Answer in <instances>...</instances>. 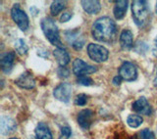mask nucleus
Returning <instances> with one entry per match:
<instances>
[{"instance_id":"nucleus-1","label":"nucleus","mask_w":157,"mask_h":139,"mask_svg":"<svg viewBox=\"0 0 157 139\" xmlns=\"http://www.w3.org/2000/svg\"><path fill=\"white\" fill-rule=\"evenodd\" d=\"M91 34L97 41L112 43L115 41L117 36V26L109 17H101L93 23Z\"/></svg>"},{"instance_id":"nucleus-2","label":"nucleus","mask_w":157,"mask_h":139,"mask_svg":"<svg viewBox=\"0 0 157 139\" xmlns=\"http://www.w3.org/2000/svg\"><path fill=\"white\" fill-rule=\"evenodd\" d=\"M40 26L42 28V32L45 37L49 40L52 45L57 46V48H64L62 45L60 36H59V29L56 26L55 22L51 18L45 17L41 20Z\"/></svg>"},{"instance_id":"nucleus-3","label":"nucleus","mask_w":157,"mask_h":139,"mask_svg":"<svg viewBox=\"0 0 157 139\" xmlns=\"http://www.w3.org/2000/svg\"><path fill=\"white\" fill-rule=\"evenodd\" d=\"M132 19L139 27H144L148 21L149 9L146 1L142 0H135L132 3Z\"/></svg>"},{"instance_id":"nucleus-4","label":"nucleus","mask_w":157,"mask_h":139,"mask_svg":"<svg viewBox=\"0 0 157 139\" xmlns=\"http://www.w3.org/2000/svg\"><path fill=\"white\" fill-rule=\"evenodd\" d=\"M87 54L91 60L96 63H102L105 62L108 59L109 51L104 46L99 45V44L90 43L87 46Z\"/></svg>"},{"instance_id":"nucleus-5","label":"nucleus","mask_w":157,"mask_h":139,"mask_svg":"<svg viewBox=\"0 0 157 139\" xmlns=\"http://www.w3.org/2000/svg\"><path fill=\"white\" fill-rule=\"evenodd\" d=\"M11 16L13 21L18 24L21 31H27L29 28V18L25 11L20 8L19 4H15L11 9Z\"/></svg>"},{"instance_id":"nucleus-6","label":"nucleus","mask_w":157,"mask_h":139,"mask_svg":"<svg viewBox=\"0 0 157 139\" xmlns=\"http://www.w3.org/2000/svg\"><path fill=\"white\" fill-rule=\"evenodd\" d=\"M72 95V86L70 83L63 82L60 83L59 85L53 90V96L55 97L57 100L68 103L71 99Z\"/></svg>"},{"instance_id":"nucleus-7","label":"nucleus","mask_w":157,"mask_h":139,"mask_svg":"<svg viewBox=\"0 0 157 139\" xmlns=\"http://www.w3.org/2000/svg\"><path fill=\"white\" fill-rule=\"evenodd\" d=\"M119 76L127 81H134L137 77L136 68L131 62H124L119 69Z\"/></svg>"},{"instance_id":"nucleus-8","label":"nucleus","mask_w":157,"mask_h":139,"mask_svg":"<svg viewBox=\"0 0 157 139\" xmlns=\"http://www.w3.org/2000/svg\"><path fill=\"white\" fill-rule=\"evenodd\" d=\"M73 72L78 77L86 76V74H90L96 72V68L90 66L83 62L82 59L77 58L75 61L73 62Z\"/></svg>"},{"instance_id":"nucleus-9","label":"nucleus","mask_w":157,"mask_h":139,"mask_svg":"<svg viewBox=\"0 0 157 139\" xmlns=\"http://www.w3.org/2000/svg\"><path fill=\"white\" fill-rule=\"evenodd\" d=\"M15 83L19 87L24 89H33L36 86V79H34L32 73L25 72L15 81Z\"/></svg>"},{"instance_id":"nucleus-10","label":"nucleus","mask_w":157,"mask_h":139,"mask_svg":"<svg viewBox=\"0 0 157 139\" xmlns=\"http://www.w3.org/2000/svg\"><path fill=\"white\" fill-rule=\"evenodd\" d=\"M93 116H94V113L90 109L82 110L78 115V123L83 130H88L92 123Z\"/></svg>"},{"instance_id":"nucleus-11","label":"nucleus","mask_w":157,"mask_h":139,"mask_svg":"<svg viewBox=\"0 0 157 139\" xmlns=\"http://www.w3.org/2000/svg\"><path fill=\"white\" fill-rule=\"evenodd\" d=\"M132 110L145 116H149L151 114V108L145 97H140L137 100H136L132 104Z\"/></svg>"},{"instance_id":"nucleus-12","label":"nucleus","mask_w":157,"mask_h":139,"mask_svg":"<svg viewBox=\"0 0 157 139\" xmlns=\"http://www.w3.org/2000/svg\"><path fill=\"white\" fill-rule=\"evenodd\" d=\"M17 127V123L12 118L2 117L0 120V131L3 135H8L15 131Z\"/></svg>"},{"instance_id":"nucleus-13","label":"nucleus","mask_w":157,"mask_h":139,"mask_svg":"<svg viewBox=\"0 0 157 139\" xmlns=\"http://www.w3.org/2000/svg\"><path fill=\"white\" fill-rule=\"evenodd\" d=\"M81 4H82L83 10L90 15L98 14L101 10L100 2L97 1V0H82Z\"/></svg>"},{"instance_id":"nucleus-14","label":"nucleus","mask_w":157,"mask_h":139,"mask_svg":"<svg viewBox=\"0 0 157 139\" xmlns=\"http://www.w3.org/2000/svg\"><path fill=\"white\" fill-rule=\"evenodd\" d=\"M15 58H16V54L12 51H10L2 56L1 61H0V66H1V69L4 73H9L12 70Z\"/></svg>"},{"instance_id":"nucleus-15","label":"nucleus","mask_w":157,"mask_h":139,"mask_svg":"<svg viewBox=\"0 0 157 139\" xmlns=\"http://www.w3.org/2000/svg\"><path fill=\"white\" fill-rule=\"evenodd\" d=\"M134 36L129 29H124L120 34V45L124 50H129L134 45Z\"/></svg>"},{"instance_id":"nucleus-16","label":"nucleus","mask_w":157,"mask_h":139,"mask_svg":"<svg viewBox=\"0 0 157 139\" xmlns=\"http://www.w3.org/2000/svg\"><path fill=\"white\" fill-rule=\"evenodd\" d=\"M128 4H129V2L127 0L116 1V5L114 9H113V14H114V17L116 20H122L126 16L128 10Z\"/></svg>"},{"instance_id":"nucleus-17","label":"nucleus","mask_w":157,"mask_h":139,"mask_svg":"<svg viewBox=\"0 0 157 139\" xmlns=\"http://www.w3.org/2000/svg\"><path fill=\"white\" fill-rule=\"evenodd\" d=\"M53 55L60 67H65L70 62V56H69V53L65 50V48H56L53 51Z\"/></svg>"},{"instance_id":"nucleus-18","label":"nucleus","mask_w":157,"mask_h":139,"mask_svg":"<svg viewBox=\"0 0 157 139\" xmlns=\"http://www.w3.org/2000/svg\"><path fill=\"white\" fill-rule=\"evenodd\" d=\"M36 135L37 139H52V133L46 123L39 122L36 128Z\"/></svg>"},{"instance_id":"nucleus-19","label":"nucleus","mask_w":157,"mask_h":139,"mask_svg":"<svg viewBox=\"0 0 157 139\" xmlns=\"http://www.w3.org/2000/svg\"><path fill=\"white\" fill-rule=\"evenodd\" d=\"M142 122H144V118L139 115H130L127 118L128 126L132 128H136V127L140 126Z\"/></svg>"},{"instance_id":"nucleus-20","label":"nucleus","mask_w":157,"mask_h":139,"mask_svg":"<svg viewBox=\"0 0 157 139\" xmlns=\"http://www.w3.org/2000/svg\"><path fill=\"white\" fill-rule=\"evenodd\" d=\"M14 46H15V49H16V52L19 54V55H25V54H27V52L29 50V47L27 45L26 41L21 38L16 40Z\"/></svg>"},{"instance_id":"nucleus-21","label":"nucleus","mask_w":157,"mask_h":139,"mask_svg":"<svg viewBox=\"0 0 157 139\" xmlns=\"http://www.w3.org/2000/svg\"><path fill=\"white\" fill-rule=\"evenodd\" d=\"M66 6V1H60V0H56L53 1L50 6V12L52 15H56L60 13L62 10Z\"/></svg>"},{"instance_id":"nucleus-22","label":"nucleus","mask_w":157,"mask_h":139,"mask_svg":"<svg viewBox=\"0 0 157 139\" xmlns=\"http://www.w3.org/2000/svg\"><path fill=\"white\" fill-rule=\"evenodd\" d=\"M77 82L78 84L83 86H90L93 84V81L90 77H86V76H82V77H78L77 79Z\"/></svg>"},{"instance_id":"nucleus-23","label":"nucleus","mask_w":157,"mask_h":139,"mask_svg":"<svg viewBox=\"0 0 157 139\" xmlns=\"http://www.w3.org/2000/svg\"><path fill=\"white\" fill-rule=\"evenodd\" d=\"M140 139H155V134L148 128H144L140 133Z\"/></svg>"},{"instance_id":"nucleus-24","label":"nucleus","mask_w":157,"mask_h":139,"mask_svg":"<svg viewBox=\"0 0 157 139\" xmlns=\"http://www.w3.org/2000/svg\"><path fill=\"white\" fill-rule=\"evenodd\" d=\"M87 102V96L86 94H78L75 99V104L78 106H85Z\"/></svg>"},{"instance_id":"nucleus-25","label":"nucleus","mask_w":157,"mask_h":139,"mask_svg":"<svg viewBox=\"0 0 157 139\" xmlns=\"http://www.w3.org/2000/svg\"><path fill=\"white\" fill-rule=\"evenodd\" d=\"M72 134V130L69 126H63L61 128V134L59 136V139H68Z\"/></svg>"},{"instance_id":"nucleus-26","label":"nucleus","mask_w":157,"mask_h":139,"mask_svg":"<svg viewBox=\"0 0 157 139\" xmlns=\"http://www.w3.org/2000/svg\"><path fill=\"white\" fill-rule=\"evenodd\" d=\"M72 46L75 50H81V49L85 46V39L83 38H76V40L72 43Z\"/></svg>"},{"instance_id":"nucleus-27","label":"nucleus","mask_w":157,"mask_h":139,"mask_svg":"<svg viewBox=\"0 0 157 139\" xmlns=\"http://www.w3.org/2000/svg\"><path fill=\"white\" fill-rule=\"evenodd\" d=\"M57 74L59 76V77H61V78H67L70 76V72H69V70L66 69L65 67H60L57 71Z\"/></svg>"},{"instance_id":"nucleus-28","label":"nucleus","mask_w":157,"mask_h":139,"mask_svg":"<svg viewBox=\"0 0 157 139\" xmlns=\"http://www.w3.org/2000/svg\"><path fill=\"white\" fill-rule=\"evenodd\" d=\"M71 18H72V14L66 12V13H63V14H62V16L60 17V21H61L62 23H66V22H68V21H70Z\"/></svg>"},{"instance_id":"nucleus-29","label":"nucleus","mask_w":157,"mask_h":139,"mask_svg":"<svg viewBox=\"0 0 157 139\" xmlns=\"http://www.w3.org/2000/svg\"><path fill=\"white\" fill-rule=\"evenodd\" d=\"M122 77H120V76H117V77H115L114 78H113V83H114V85H120L121 84V81H122Z\"/></svg>"},{"instance_id":"nucleus-30","label":"nucleus","mask_w":157,"mask_h":139,"mask_svg":"<svg viewBox=\"0 0 157 139\" xmlns=\"http://www.w3.org/2000/svg\"><path fill=\"white\" fill-rule=\"evenodd\" d=\"M153 52H154V55L157 56V37L155 38L154 40V48H153Z\"/></svg>"},{"instance_id":"nucleus-31","label":"nucleus","mask_w":157,"mask_h":139,"mask_svg":"<svg viewBox=\"0 0 157 139\" xmlns=\"http://www.w3.org/2000/svg\"><path fill=\"white\" fill-rule=\"evenodd\" d=\"M153 84H154V86H157V73H156V77H155V78H154Z\"/></svg>"},{"instance_id":"nucleus-32","label":"nucleus","mask_w":157,"mask_h":139,"mask_svg":"<svg viewBox=\"0 0 157 139\" xmlns=\"http://www.w3.org/2000/svg\"><path fill=\"white\" fill-rule=\"evenodd\" d=\"M155 12H156V14H157V2H156V6H155Z\"/></svg>"},{"instance_id":"nucleus-33","label":"nucleus","mask_w":157,"mask_h":139,"mask_svg":"<svg viewBox=\"0 0 157 139\" xmlns=\"http://www.w3.org/2000/svg\"><path fill=\"white\" fill-rule=\"evenodd\" d=\"M9 139H19V138H17V137H12V138H9Z\"/></svg>"}]
</instances>
